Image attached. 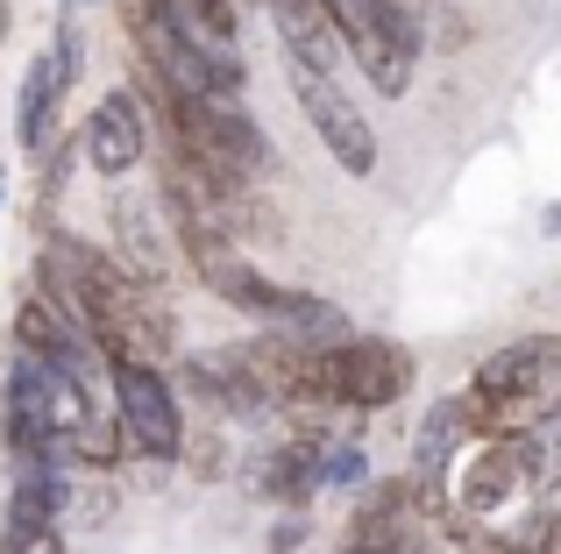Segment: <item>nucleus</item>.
Masks as SVG:
<instances>
[{
    "mask_svg": "<svg viewBox=\"0 0 561 554\" xmlns=\"http://www.w3.org/2000/svg\"><path fill=\"white\" fill-rule=\"evenodd\" d=\"M462 399V419L469 434H534V427H554L561 413V334H519V342L491 348L469 377Z\"/></svg>",
    "mask_w": 561,
    "mask_h": 554,
    "instance_id": "f257e3e1",
    "label": "nucleus"
},
{
    "mask_svg": "<svg viewBox=\"0 0 561 554\" xmlns=\"http://www.w3.org/2000/svg\"><path fill=\"white\" fill-rule=\"evenodd\" d=\"M540 484H548V427H534V434H477V441H462V455L448 462L440 498H448L469 527L497 533V527L519 519V505L534 498Z\"/></svg>",
    "mask_w": 561,
    "mask_h": 554,
    "instance_id": "f03ea898",
    "label": "nucleus"
},
{
    "mask_svg": "<svg viewBox=\"0 0 561 554\" xmlns=\"http://www.w3.org/2000/svg\"><path fill=\"white\" fill-rule=\"evenodd\" d=\"M405 391H412V348L391 342V334L348 327L342 342L306 348V391L299 399H328V405H348V413H383Z\"/></svg>",
    "mask_w": 561,
    "mask_h": 554,
    "instance_id": "7ed1b4c3",
    "label": "nucleus"
},
{
    "mask_svg": "<svg viewBox=\"0 0 561 554\" xmlns=\"http://www.w3.org/2000/svg\"><path fill=\"white\" fill-rule=\"evenodd\" d=\"M342 36V50L356 57V71L377 85L383 100H405L412 93V71H420L426 50V22L412 0H320Z\"/></svg>",
    "mask_w": 561,
    "mask_h": 554,
    "instance_id": "20e7f679",
    "label": "nucleus"
},
{
    "mask_svg": "<svg viewBox=\"0 0 561 554\" xmlns=\"http://www.w3.org/2000/svg\"><path fill=\"white\" fill-rule=\"evenodd\" d=\"M107 399H114V427H122L128 455L142 462H179V441H185V405H179V384H171L164 362L150 356H107Z\"/></svg>",
    "mask_w": 561,
    "mask_h": 554,
    "instance_id": "39448f33",
    "label": "nucleus"
},
{
    "mask_svg": "<svg viewBox=\"0 0 561 554\" xmlns=\"http://www.w3.org/2000/svg\"><path fill=\"white\" fill-rule=\"evenodd\" d=\"M285 71H291V100H299L306 128L320 136V150H328L348 178H377V128H370V114L342 93V79H334V71H306V65H285Z\"/></svg>",
    "mask_w": 561,
    "mask_h": 554,
    "instance_id": "423d86ee",
    "label": "nucleus"
},
{
    "mask_svg": "<svg viewBox=\"0 0 561 554\" xmlns=\"http://www.w3.org/2000/svg\"><path fill=\"white\" fill-rule=\"evenodd\" d=\"M171 384L192 391V399H199L214 419H234V427H249V419H271V391H263L256 370H249L242 342H234V348H192Z\"/></svg>",
    "mask_w": 561,
    "mask_h": 554,
    "instance_id": "0eeeda50",
    "label": "nucleus"
},
{
    "mask_svg": "<svg viewBox=\"0 0 561 554\" xmlns=\"http://www.w3.org/2000/svg\"><path fill=\"white\" fill-rule=\"evenodd\" d=\"M320 455H328V434H271L249 455V498L277 505V512H306L320 498Z\"/></svg>",
    "mask_w": 561,
    "mask_h": 554,
    "instance_id": "6e6552de",
    "label": "nucleus"
},
{
    "mask_svg": "<svg viewBox=\"0 0 561 554\" xmlns=\"http://www.w3.org/2000/svg\"><path fill=\"white\" fill-rule=\"evenodd\" d=\"M79 157L100 171V178H128V171L150 157V122H142L136 93H100L93 114L79 128Z\"/></svg>",
    "mask_w": 561,
    "mask_h": 554,
    "instance_id": "1a4fd4ad",
    "label": "nucleus"
},
{
    "mask_svg": "<svg viewBox=\"0 0 561 554\" xmlns=\"http://www.w3.org/2000/svg\"><path fill=\"white\" fill-rule=\"evenodd\" d=\"M114 264H122L136 285H164V213H157V199H136L122 193L114 199Z\"/></svg>",
    "mask_w": 561,
    "mask_h": 554,
    "instance_id": "9d476101",
    "label": "nucleus"
},
{
    "mask_svg": "<svg viewBox=\"0 0 561 554\" xmlns=\"http://www.w3.org/2000/svg\"><path fill=\"white\" fill-rule=\"evenodd\" d=\"M249 320H263L271 334H285V342H342L348 334V313L334 299H320V291H299V285H271L263 291V305Z\"/></svg>",
    "mask_w": 561,
    "mask_h": 554,
    "instance_id": "9b49d317",
    "label": "nucleus"
},
{
    "mask_svg": "<svg viewBox=\"0 0 561 554\" xmlns=\"http://www.w3.org/2000/svg\"><path fill=\"white\" fill-rule=\"evenodd\" d=\"M462 441H477L462 419V399H434L420 419V434H412V490H426V498H440V484H448V462L462 455Z\"/></svg>",
    "mask_w": 561,
    "mask_h": 554,
    "instance_id": "f8f14e48",
    "label": "nucleus"
},
{
    "mask_svg": "<svg viewBox=\"0 0 561 554\" xmlns=\"http://www.w3.org/2000/svg\"><path fill=\"white\" fill-rule=\"evenodd\" d=\"M277 22V36H285V65H306V71H334L342 65V36H334L328 8L320 0H263Z\"/></svg>",
    "mask_w": 561,
    "mask_h": 554,
    "instance_id": "ddd939ff",
    "label": "nucleus"
},
{
    "mask_svg": "<svg viewBox=\"0 0 561 554\" xmlns=\"http://www.w3.org/2000/svg\"><path fill=\"white\" fill-rule=\"evenodd\" d=\"M57 107H65V85H57L50 57H28L22 93H14V142H22V157H43V150H50Z\"/></svg>",
    "mask_w": 561,
    "mask_h": 554,
    "instance_id": "4468645a",
    "label": "nucleus"
},
{
    "mask_svg": "<svg viewBox=\"0 0 561 554\" xmlns=\"http://www.w3.org/2000/svg\"><path fill=\"white\" fill-rule=\"evenodd\" d=\"M14 470V490H8V505H22V512H43V519H65L71 512V470L57 455H22V462H8Z\"/></svg>",
    "mask_w": 561,
    "mask_h": 554,
    "instance_id": "2eb2a0df",
    "label": "nucleus"
},
{
    "mask_svg": "<svg viewBox=\"0 0 561 554\" xmlns=\"http://www.w3.org/2000/svg\"><path fill=\"white\" fill-rule=\"evenodd\" d=\"M0 554H65V519L8 505V519H0Z\"/></svg>",
    "mask_w": 561,
    "mask_h": 554,
    "instance_id": "dca6fc26",
    "label": "nucleus"
},
{
    "mask_svg": "<svg viewBox=\"0 0 561 554\" xmlns=\"http://www.w3.org/2000/svg\"><path fill=\"white\" fill-rule=\"evenodd\" d=\"M43 57H50V71H57V85H65V93L85 79V28H79V14H65V22H57V36H50V50H43Z\"/></svg>",
    "mask_w": 561,
    "mask_h": 554,
    "instance_id": "f3484780",
    "label": "nucleus"
},
{
    "mask_svg": "<svg viewBox=\"0 0 561 554\" xmlns=\"http://www.w3.org/2000/svg\"><path fill=\"white\" fill-rule=\"evenodd\" d=\"M179 462L192 476H206V484H214L220 470H228V441H220V434H192L185 427V441H179Z\"/></svg>",
    "mask_w": 561,
    "mask_h": 554,
    "instance_id": "a211bd4d",
    "label": "nucleus"
},
{
    "mask_svg": "<svg viewBox=\"0 0 561 554\" xmlns=\"http://www.w3.org/2000/svg\"><path fill=\"white\" fill-rule=\"evenodd\" d=\"M171 14V0H114V22H122V36H142V28H157Z\"/></svg>",
    "mask_w": 561,
    "mask_h": 554,
    "instance_id": "6ab92c4d",
    "label": "nucleus"
},
{
    "mask_svg": "<svg viewBox=\"0 0 561 554\" xmlns=\"http://www.w3.org/2000/svg\"><path fill=\"white\" fill-rule=\"evenodd\" d=\"M306 533H313V519H306V512H285V519L271 527V541H263V547H271V554H299Z\"/></svg>",
    "mask_w": 561,
    "mask_h": 554,
    "instance_id": "aec40b11",
    "label": "nucleus"
},
{
    "mask_svg": "<svg viewBox=\"0 0 561 554\" xmlns=\"http://www.w3.org/2000/svg\"><path fill=\"white\" fill-rule=\"evenodd\" d=\"M8 28H14V8H8V0H0V43H8Z\"/></svg>",
    "mask_w": 561,
    "mask_h": 554,
    "instance_id": "412c9836",
    "label": "nucleus"
},
{
    "mask_svg": "<svg viewBox=\"0 0 561 554\" xmlns=\"http://www.w3.org/2000/svg\"><path fill=\"white\" fill-rule=\"evenodd\" d=\"M79 8H93V0H65V14H79Z\"/></svg>",
    "mask_w": 561,
    "mask_h": 554,
    "instance_id": "4be33fe9",
    "label": "nucleus"
},
{
    "mask_svg": "<svg viewBox=\"0 0 561 554\" xmlns=\"http://www.w3.org/2000/svg\"><path fill=\"white\" fill-rule=\"evenodd\" d=\"M0 199H8V164H0Z\"/></svg>",
    "mask_w": 561,
    "mask_h": 554,
    "instance_id": "5701e85b",
    "label": "nucleus"
}]
</instances>
